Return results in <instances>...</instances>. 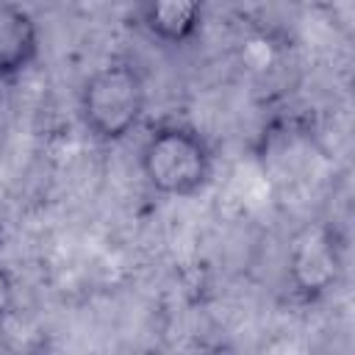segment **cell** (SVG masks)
I'll list each match as a JSON object with an SVG mask.
<instances>
[{
  "label": "cell",
  "instance_id": "cell-7",
  "mask_svg": "<svg viewBox=\"0 0 355 355\" xmlns=\"http://www.w3.org/2000/svg\"><path fill=\"white\" fill-rule=\"evenodd\" d=\"M0 239H3V227H0Z\"/></svg>",
  "mask_w": 355,
  "mask_h": 355
},
{
  "label": "cell",
  "instance_id": "cell-6",
  "mask_svg": "<svg viewBox=\"0 0 355 355\" xmlns=\"http://www.w3.org/2000/svg\"><path fill=\"white\" fill-rule=\"evenodd\" d=\"M14 313V275L0 263V330Z\"/></svg>",
  "mask_w": 355,
  "mask_h": 355
},
{
  "label": "cell",
  "instance_id": "cell-2",
  "mask_svg": "<svg viewBox=\"0 0 355 355\" xmlns=\"http://www.w3.org/2000/svg\"><path fill=\"white\" fill-rule=\"evenodd\" d=\"M147 111V83L136 64L111 61L94 69L78 94L83 130L100 144L128 139Z\"/></svg>",
  "mask_w": 355,
  "mask_h": 355
},
{
  "label": "cell",
  "instance_id": "cell-5",
  "mask_svg": "<svg viewBox=\"0 0 355 355\" xmlns=\"http://www.w3.org/2000/svg\"><path fill=\"white\" fill-rule=\"evenodd\" d=\"M205 19V0H139V25L166 47L189 44Z\"/></svg>",
  "mask_w": 355,
  "mask_h": 355
},
{
  "label": "cell",
  "instance_id": "cell-3",
  "mask_svg": "<svg viewBox=\"0 0 355 355\" xmlns=\"http://www.w3.org/2000/svg\"><path fill=\"white\" fill-rule=\"evenodd\" d=\"M341 275V244L336 230L327 225L308 227L291 247L288 280L302 300H316L338 283Z\"/></svg>",
  "mask_w": 355,
  "mask_h": 355
},
{
  "label": "cell",
  "instance_id": "cell-4",
  "mask_svg": "<svg viewBox=\"0 0 355 355\" xmlns=\"http://www.w3.org/2000/svg\"><path fill=\"white\" fill-rule=\"evenodd\" d=\"M42 36L33 14L17 0H0V83L19 78L39 58Z\"/></svg>",
  "mask_w": 355,
  "mask_h": 355
},
{
  "label": "cell",
  "instance_id": "cell-1",
  "mask_svg": "<svg viewBox=\"0 0 355 355\" xmlns=\"http://www.w3.org/2000/svg\"><path fill=\"white\" fill-rule=\"evenodd\" d=\"M144 183L161 197H197L214 178V150L208 139L186 122H164L139 147Z\"/></svg>",
  "mask_w": 355,
  "mask_h": 355
}]
</instances>
